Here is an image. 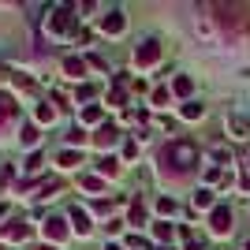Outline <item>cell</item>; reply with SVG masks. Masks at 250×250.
<instances>
[{"label": "cell", "mask_w": 250, "mask_h": 250, "mask_svg": "<svg viewBox=\"0 0 250 250\" xmlns=\"http://www.w3.org/2000/svg\"><path fill=\"white\" fill-rule=\"evenodd\" d=\"M108 250H120V247H108Z\"/></svg>", "instance_id": "5bb4252c"}, {"label": "cell", "mask_w": 250, "mask_h": 250, "mask_svg": "<svg viewBox=\"0 0 250 250\" xmlns=\"http://www.w3.org/2000/svg\"><path fill=\"white\" fill-rule=\"evenodd\" d=\"M75 224H79V231H83V235L90 231V224H86V217H83V213H75Z\"/></svg>", "instance_id": "4fadbf2b"}, {"label": "cell", "mask_w": 250, "mask_h": 250, "mask_svg": "<svg viewBox=\"0 0 250 250\" xmlns=\"http://www.w3.org/2000/svg\"><path fill=\"white\" fill-rule=\"evenodd\" d=\"M97 168H101V172H108V176H112V172H116V161H112V157H104V161H101V165H97Z\"/></svg>", "instance_id": "7c38bea8"}, {"label": "cell", "mask_w": 250, "mask_h": 250, "mask_svg": "<svg viewBox=\"0 0 250 250\" xmlns=\"http://www.w3.org/2000/svg\"><path fill=\"white\" fill-rule=\"evenodd\" d=\"M8 235L11 239H22V235H26V224H8Z\"/></svg>", "instance_id": "9c48e42d"}, {"label": "cell", "mask_w": 250, "mask_h": 250, "mask_svg": "<svg viewBox=\"0 0 250 250\" xmlns=\"http://www.w3.org/2000/svg\"><path fill=\"white\" fill-rule=\"evenodd\" d=\"M247 250H250V243H247Z\"/></svg>", "instance_id": "9a60e30c"}, {"label": "cell", "mask_w": 250, "mask_h": 250, "mask_svg": "<svg viewBox=\"0 0 250 250\" xmlns=\"http://www.w3.org/2000/svg\"><path fill=\"white\" fill-rule=\"evenodd\" d=\"M112 138H116V131H112V127H104V131H97V146H108Z\"/></svg>", "instance_id": "ba28073f"}, {"label": "cell", "mask_w": 250, "mask_h": 250, "mask_svg": "<svg viewBox=\"0 0 250 250\" xmlns=\"http://www.w3.org/2000/svg\"><path fill=\"white\" fill-rule=\"evenodd\" d=\"M157 56H161V45H157V42H142V49H138V63H153Z\"/></svg>", "instance_id": "3957f363"}, {"label": "cell", "mask_w": 250, "mask_h": 250, "mask_svg": "<svg viewBox=\"0 0 250 250\" xmlns=\"http://www.w3.org/2000/svg\"><path fill=\"white\" fill-rule=\"evenodd\" d=\"M104 30H108V34H120V30H124V19H120V11H112V15L104 19Z\"/></svg>", "instance_id": "277c9868"}, {"label": "cell", "mask_w": 250, "mask_h": 250, "mask_svg": "<svg viewBox=\"0 0 250 250\" xmlns=\"http://www.w3.org/2000/svg\"><path fill=\"white\" fill-rule=\"evenodd\" d=\"M52 30H67V11H56V19H52Z\"/></svg>", "instance_id": "52a82bcc"}, {"label": "cell", "mask_w": 250, "mask_h": 250, "mask_svg": "<svg viewBox=\"0 0 250 250\" xmlns=\"http://www.w3.org/2000/svg\"><path fill=\"white\" fill-rule=\"evenodd\" d=\"M194 146L190 142H172V146H165V153H161V165L168 168V172H187L190 165H194Z\"/></svg>", "instance_id": "6da1fadb"}, {"label": "cell", "mask_w": 250, "mask_h": 250, "mask_svg": "<svg viewBox=\"0 0 250 250\" xmlns=\"http://www.w3.org/2000/svg\"><path fill=\"white\" fill-rule=\"evenodd\" d=\"M63 231H67V228H63V220H49V235H52V239H63Z\"/></svg>", "instance_id": "8992f818"}, {"label": "cell", "mask_w": 250, "mask_h": 250, "mask_svg": "<svg viewBox=\"0 0 250 250\" xmlns=\"http://www.w3.org/2000/svg\"><path fill=\"white\" fill-rule=\"evenodd\" d=\"M183 116H187V120H198L202 108H198V104H187V108H183Z\"/></svg>", "instance_id": "8fae6325"}, {"label": "cell", "mask_w": 250, "mask_h": 250, "mask_svg": "<svg viewBox=\"0 0 250 250\" xmlns=\"http://www.w3.org/2000/svg\"><path fill=\"white\" fill-rule=\"evenodd\" d=\"M209 224H213V231H217V235H228V231H231V209H228V206L213 209V217H209Z\"/></svg>", "instance_id": "7a4b0ae2"}, {"label": "cell", "mask_w": 250, "mask_h": 250, "mask_svg": "<svg viewBox=\"0 0 250 250\" xmlns=\"http://www.w3.org/2000/svg\"><path fill=\"white\" fill-rule=\"evenodd\" d=\"M8 116H15V101L0 94V120H8Z\"/></svg>", "instance_id": "5b68a950"}, {"label": "cell", "mask_w": 250, "mask_h": 250, "mask_svg": "<svg viewBox=\"0 0 250 250\" xmlns=\"http://www.w3.org/2000/svg\"><path fill=\"white\" fill-rule=\"evenodd\" d=\"M176 90H179V94H190V79H187V75H179V79H176Z\"/></svg>", "instance_id": "30bf717a"}]
</instances>
